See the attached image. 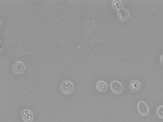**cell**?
Returning <instances> with one entry per match:
<instances>
[{
    "instance_id": "6da1fadb",
    "label": "cell",
    "mask_w": 163,
    "mask_h": 122,
    "mask_svg": "<svg viewBox=\"0 0 163 122\" xmlns=\"http://www.w3.org/2000/svg\"><path fill=\"white\" fill-rule=\"evenodd\" d=\"M61 91L64 94H69L73 91V84H72L71 81L66 80V81H64V82H62Z\"/></svg>"
},
{
    "instance_id": "7a4b0ae2",
    "label": "cell",
    "mask_w": 163,
    "mask_h": 122,
    "mask_svg": "<svg viewBox=\"0 0 163 122\" xmlns=\"http://www.w3.org/2000/svg\"><path fill=\"white\" fill-rule=\"evenodd\" d=\"M110 88L115 94H120L122 92V90H123V87H122L121 83L117 80L112 81L111 84H110Z\"/></svg>"
},
{
    "instance_id": "3957f363",
    "label": "cell",
    "mask_w": 163,
    "mask_h": 122,
    "mask_svg": "<svg viewBox=\"0 0 163 122\" xmlns=\"http://www.w3.org/2000/svg\"><path fill=\"white\" fill-rule=\"evenodd\" d=\"M138 110H139V113L141 115H147L148 113H149V108L148 106L146 105V103L143 102V101H139L138 102Z\"/></svg>"
},
{
    "instance_id": "277c9868",
    "label": "cell",
    "mask_w": 163,
    "mask_h": 122,
    "mask_svg": "<svg viewBox=\"0 0 163 122\" xmlns=\"http://www.w3.org/2000/svg\"><path fill=\"white\" fill-rule=\"evenodd\" d=\"M22 117H23L25 122H31L33 120V113L30 110H24L22 113Z\"/></svg>"
},
{
    "instance_id": "5b68a950",
    "label": "cell",
    "mask_w": 163,
    "mask_h": 122,
    "mask_svg": "<svg viewBox=\"0 0 163 122\" xmlns=\"http://www.w3.org/2000/svg\"><path fill=\"white\" fill-rule=\"evenodd\" d=\"M117 15H118L119 19L126 20L129 17V12H128V10H126V9H120V10H118Z\"/></svg>"
},
{
    "instance_id": "8992f818",
    "label": "cell",
    "mask_w": 163,
    "mask_h": 122,
    "mask_svg": "<svg viewBox=\"0 0 163 122\" xmlns=\"http://www.w3.org/2000/svg\"><path fill=\"white\" fill-rule=\"evenodd\" d=\"M24 69H25V66L22 62H16L15 63V65H13V71L17 74L22 73V72L24 71Z\"/></svg>"
},
{
    "instance_id": "52a82bcc",
    "label": "cell",
    "mask_w": 163,
    "mask_h": 122,
    "mask_svg": "<svg viewBox=\"0 0 163 122\" xmlns=\"http://www.w3.org/2000/svg\"><path fill=\"white\" fill-rule=\"evenodd\" d=\"M96 88H97L98 91L103 92L107 89V84H106L105 81H98L97 84H96Z\"/></svg>"
},
{
    "instance_id": "ba28073f",
    "label": "cell",
    "mask_w": 163,
    "mask_h": 122,
    "mask_svg": "<svg viewBox=\"0 0 163 122\" xmlns=\"http://www.w3.org/2000/svg\"><path fill=\"white\" fill-rule=\"evenodd\" d=\"M112 6L114 7L115 9H118V10H120V9H122V2L120 1V0H113Z\"/></svg>"
},
{
    "instance_id": "9c48e42d",
    "label": "cell",
    "mask_w": 163,
    "mask_h": 122,
    "mask_svg": "<svg viewBox=\"0 0 163 122\" xmlns=\"http://www.w3.org/2000/svg\"><path fill=\"white\" fill-rule=\"evenodd\" d=\"M140 88V82L138 80H133L132 81V89L133 90H138Z\"/></svg>"
},
{
    "instance_id": "30bf717a",
    "label": "cell",
    "mask_w": 163,
    "mask_h": 122,
    "mask_svg": "<svg viewBox=\"0 0 163 122\" xmlns=\"http://www.w3.org/2000/svg\"><path fill=\"white\" fill-rule=\"evenodd\" d=\"M157 115L159 117L163 118V106H159L157 108Z\"/></svg>"
},
{
    "instance_id": "8fae6325",
    "label": "cell",
    "mask_w": 163,
    "mask_h": 122,
    "mask_svg": "<svg viewBox=\"0 0 163 122\" xmlns=\"http://www.w3.org/2000/svg\"><path fill=\"white\" fill-rule=\"evenodd\" d=\"M160 61H161V63L163 64V55L161 56V57H160Z\"/></svg>"
}]
</instances>
